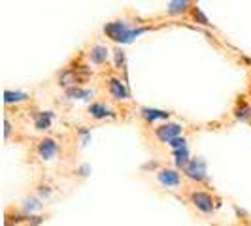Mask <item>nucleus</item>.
Masks as SVG:
<instances>
[{
    "label": "nucleus",
    "instance_id": "nucleus-1",
    "mask_svg": "<svg viewBox=\"0 0 251 226\" xmlns=\"http://www.w3.org/2000/svg\"><path fill=\"white\" fill-rule=\"evenodd\" d=\"M104 32L108 34V36L115 40V42H130L132 38L140 36L142 32H146V28H136V30H130L125 23H121V21H115V23H108V25L104 26Z\"/></svg>",
    "mask_w": 251,
    "mask_h": 226
},
{
    "label": "nucleus",
    "instance_id": "nucleus-2",
    "mask_svg": "<svg viewBox=\"0 0 251 226\" xmlns=\"http://www.w3.org/2000/svg\"><path fill=\"white\" fill-rule=\"evenodd\" d=\"M193 202H195V205L204 211V213H210L212 209H214V200H212V196L210 194H206V192H195L193 194Z\"/></svg>",
    "mask_w": 251,
    "mask_h": 226
},
{
    "label": "nucleus",
    "instance_id": "nucleus-3",
    "mask_svg": "<svg viewBox=\"0 0 251 226\" xmlns=\"http://www.w3.org/2000/svg\"><path fill=\"white\" fill-rule=\"evenodd\" d=\"M179 132H181V126L179 125H164L161 128H157V136L163 141H172Z\"/></svg>",
    "mask_w": 251,
    "mask_h": 226
},
{
    "label": "nucleus",
    "instance_id": "nucleus-4",
    "mask_svg": "<svg viewBox=\"0 0 251 226\" xmlns=\"http://www.w3.org/2000/svg\"><path fill=\"white\" fill-rule=\"evenodd\" d=\"M159 181L166 187H177L181 179H179V174H176L174 170H163L159 172Z\"/></svg>",
    "mask_w": 251,
    "mask_h": 226
},
{
    "label": "nucleus",
    "instance_id": "nucleus-5",
    "mask_svg": "<svg viewBox=\"0 0 251 226\" xmlns=\"http://www.w3.org/2000/svg\"><path fill=\"white\" fill-rule=\"evenodd\" d=\"M38 151H40V155H42V158H46V160H50L51 157L57 153V143L53 141V139H44L42 143H40V147H38Z\"/></svg>",
    "mask_w": 251,
    "mask_h": 226
},
{
    "label": "nucleus",
    "instance_id": "nucleus-6",
    "mask_svg": "<svg viewBox=\"0 0 251 226\" xmlns=\"http://www.w3.org/2000/svg\"><path fill=\"white\" fill-rule=\"evenodd\" d=\"M110 92L113 94V98H117V100H123V98L128 96L126 89L123 87V83L119 79H110Z\"/></svg>",
    "mask_w": 251,
    "mask_h": 226
},
{
    "label": "nucleus",
    "instance_id": "nucleus-7",
    "mask_svg": "<svg viewBox=\"0 0 251 226\" xmlns=\"http://www.w3.org/2000/svg\"><path fill=\"white\" fill-rule=\"evenodd\" d=\"M185 172H187V176L193 177V179H202L204 174H206V172H204V162H201V160L197 162V160H195V162L189 164Z\"/></svg>",
    "mask_w": 251,
    "mask_h": 226
},
{
    "label": "nucleus",
    "instance_id": "nucleus-8",
    "mask_svg": "<svg viewBox=\"0 0 251 226\" xmlns=\"http://www.w3.org/2000/svg\"><path fill=\"white\" fill-rule=\"evenodd\" d=\"M108 59V49L104 47V45H97V47H93V51H91V61L97 64L104 63Z\"/></svg>",
    "mask_w": 251,
    "mask_h": 226
},
{
    "label": "nucleus",
    "instance_id": "nucleus-9",
    "mask_svg": "<svg viewBox=\"0 0 251 226\" xmlns=\"http://www.w3.org/2000/svg\"><path fill=\"white\" fill-rule=\"evenodd\" d=\"M142 117H144V119H148V121H157V119H168V113L159 112V110L144 108V110H142Z\"/></svg>",
    "mask_w": 251,
    "mask_h": 226
},
{
    "label": "nucleus",
    "instance_id": "nucleus-10",
    "mask_svg": "<svg viewBox=\"0 0 251 226\" xmlns=\"http://www.w3.org/2000/svg\"><path fill=\"white\" fill-rule=\"evenodd\" d=\"M89 112H91V115H93L95 119H102V117H106V115H112L110 110H108L104 104H93V106L89 108Z\"/></svg>",
    "mask_w": 251,
    "mask_h": 226
},
{
    "label": "nucleus",
    "instance_id": "nucleus-11",
    "mask_svg": "<svg viewBox=\"0 0 251 226\" xmlns=\"http://www.w3.org/2000/svg\"><path fill=\"white\" fill-rule=\"evenodd\" d=\"M51 112H46V113H40L38 115V119H36V128L38 130H44V128H48L51 123Z\"/></svg>",
    "mask_w": 251,
    "mask_h": 226
},
{
    "label": "nucleus",
    "instance_id": "nucleus-12",
    "mask_svg": "<svg viewBox=\"0 0 251 226\" xmlns=\"http://www.w3.org/2000/svg\"><path fill=\"white\" fill-rule=\"evenodd\" d=\"M4 96H6V102H8V104H10V102H21L28 98L25 92H12V90H6Z\"/></svg>",
    "mask_w": 251,
    "mask_h": 226
},
{
    "label": "nucleus",
    "instance_id": "nucleus-13",
    "mask_svg": "<svg viewBox=\"0 0 251 226\" xmlns=\"http://www.w3.org/2000/svg\"><path fill=\"white\" fill-rule=\"evenodd\" d=\"M66 94H68V96H72V98H87V96H91L93 92H89V90H81V89H70Z\"/></svg>",
    "mask_w": 251,
    "mask_h": 226
},
{
    "label": "nucleus",
    "instance_id": "nucleus-14",
    "mask_svg": "<svg viewBox=\"0 0 251 226\" xmlns=\"http://www.w3.org/2000/svg\"><path fill=\"white\" fill-rule=\"evenodd\" d=\"M187 6H189L187 2H170V8H168V12H170V13L185 12V8H187Z\"/></svg>",
    "mask_w": 251,
    "mask_h": 226
},
{
    "label": "nucleus",
    "instance_id": "nucleus-15",
    "mask_svg": "<svg viewBox=\"0 0 251 226\" xmlns=\"http://www.w3.org/2000/svg\"><path fill=\"white\" fill-rule=\"evenodd\" d=\"M170 145L176 147V149H179V147L185 149V138H174L172 141H170Z\"/></svg>",
    "mask_w": 251,
    "mask_h": 226
},
{
    "label": "nucleus",
    "instance_id": "nucleus-16",
    "mask_svg": "<svg viewBox=\"0 0 251 226\" xmlns=\"http://www.w3.org/2000/svg\"><path fill=\"white\" fill-rule=\"evenodd\" d=\"M176 157H177V164H185V162H187V151H185V149L177 151Z\"/></svg>",
    "mask_w": 251,
    "mask_h": 226
},
{
    "label": "nucleus",
    "instance_id": "nucleus-17",
    "mask_svg": "<svg viewBox=\"0 0 251 226\" xmlns=\"http://www.w3.org/2000/svg\"><path fill=\"white\" fill-rule=\"evenodd\" d=\"M236 117H238V119H242V121H246V119H248V108L244 106L242 110H238V113H236Z\"/></svg>",
    "mask_w": 251,
    "mask_h": 226
},
{
    "label": "nucleus",
    "instance_id": "nucleus-18",
    "mask_svg": "<svg viewBox=\"0 0 251 226\" xmlns=\"http://www.w3.org/2000/svg\"><path fill=\"white\" fill-rule=\"evenodd\" d=\"M195 17H199V19H201V21H202V25H208V19H206V17L202 15L201 10H195Z\"/></svg>",
    "mask_w": 251,
    "mask_h": 226
}]
</instances>
